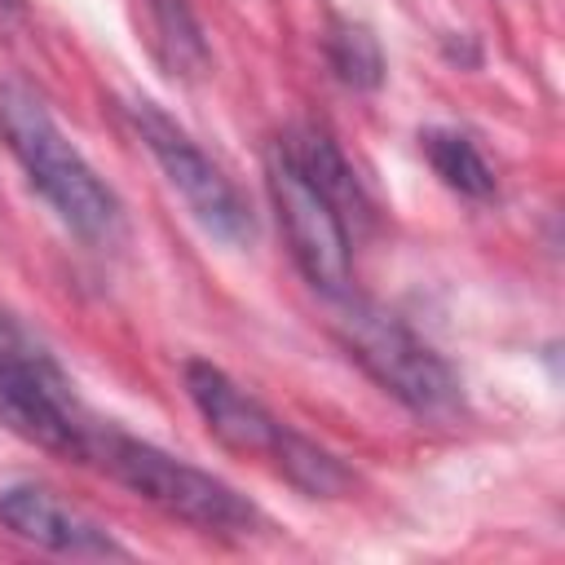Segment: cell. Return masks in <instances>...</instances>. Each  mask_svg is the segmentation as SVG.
Returning <instances> with one entry per match:
<instances>
[{"label":"cell","instance_id":"cell-1","mask_svg":"<svg viewBox=\"0 0 565 565\" xmlns=\"http://www.w3.org/2000/svg\"><path fill=\"white\" fill-rule=\"evenodd\" d=\"M0 132L26 181L75 238H84L88 247H115L124 238V207L115 190L66 141L49 106L26 84H0Z\"/></svg>","mask_w":565,"mask_h":565},{"label":"cell","instance_id":"cell-2","mask_svg":"<svg viewBox=\"0 0 565 565\" xmlns=\"http://www.w3.org/2000/svg\"><path fill=\"white\" fill-rule=\"evenodd\" d=\"M84 463H97L106 477H115L119 486L141 494L150 508H159L194 530L252 534V525H256V508L230 481L159 450L154 441H141V437L115 428L110 419H97Z\"/></svg>","mask_w":565,"mask_h":565},{"label":"cell","instance_id":"cell-3","mask_svg":"<svg viewBox=\"0 0 565 565\" xmlns=\"http://www.w3.org/2000/svg\"><path fill=\"white\" fill-rule=\"evenodd\" d=\"M0 424L40 450L79 459L88 455L97 415L79 402L57 358L0 309Z\"/></svg>","mask_w":565,"mask_h":565},{"label":"cell","instance_id":"cell-4","mask_svg":"<svg viewBox=\"0 0 565 565\" xmlns=\"http://www.w3.org/2000/svg\"><path fill=\"white\" fill-rule=\"evenodd\" d=\"M331 331H335L340 349L388 397H397L415 415H450L459 406L455 366L384 305H371V300H358L353 291H344V296H335Z\"/></svg>","mask_w":565,"mask_h":565},{"label":"cell","instance_id":"cell-5","mask_svg":"<svg viewBox=\"0 0 565 565\" xmlns=\"http://www.w3.org/2000/svg\"><path fill=\"white\" fill-rule=\"evenodd\" d=\"M265 185L269 203L278 212V230L291 247V260L300 274L327 296L353 291V243H349V221L340 207L313 185V177L274 141L265 154Z\"/></svg>","mask_w":565,"mask_h":565},{"label":"cell","instance_id":"cell-6","mask_svg":"<svg viewBox=\"0 0 565 565\" xmlns=\"http://www.w3.org/2000/svg\"><path fill=\"white\" fill-rule=\"evenodd\" d=\"M128 119L141 137V146L150 150V159L159 163V172L168 177V185L185 199L190 216L221 243H247L256 234V221H252V207L247 199L238 194V185L199 150V141L177 124L168 119L154 102H128Z\"/></svg>","mask_w":565,"mask_h":565},{"label":"cell","instance_id":"cell-7","mask_svg":"<svg viewBox=\"0 0 565 565\" xmlns=\"http://www.w3.org/2000/svg\"><path fill=\"white\" fill-rule=\"evenodd\" d=\"M0 525L62 556H128V547L102 521H93L88 512H79L75 503H66L62 494L35 481H18L0 490Z\"/></svg>","mask_w":565,"mask_h":565},{"label":"cell","instance_id":"cell-8","mask_svg":"<svg viewBox=\"0 0 565 565\" xmlns=\"http://www.w3.org/2000/svg\"><path fill=\"white\" fill-rule=\"evenodd\" d=\"M185 393L194 402V411L203 415L207 433L234 450V455H260V459H274L287 424L278 415H269L247 388H238L221 366L212 362H185Z\"/></svg>","mask_w":565,"mask_h":565},{"label":"cell","instance_id":"cell-9","mask_svg":"<svg viewBox=\"0 0 565 565\" xmlns=\"http://www.w3.org/2000/svg\"><path fill=\"white\" fill-rule=\"evenodd\" d=\"M146 13H150L154 57L163 62V71L177 79H203L212 71V49L194 9L185 0H146Z\"/></svg>","mask_w":565,"mask_h":565},{"label":"cell","instance_id":"cell-10","mask_svg":"<svg viewBox=\"0 0 565 565\" xmlns=\"http://www.w3.org/2000/svg\"><path fill=\"white\" fill-rule=\"evenodd\" d=\"M278 146L313 177V185L340 207V216H366V199H362V185L353 177V168L344 163V154L335 150V141L318 128H291L278 137Z\"/></svg>","mask_w":565,"mask_h":565},{"label":"cell","instance_id":"cell-11","mask_svg":"<svg viewBox=\"0 0 565 565\" xmlns=\"http://www.w3.org/2000/svg\"><path fill=\"white\" fill-rule=\"evenodd\" d=\"M419 150L428 154L433 172L459 190L463 199H490L494 194V168L486 163L481 146L468 137V132H455V128H428L419 132Z\"/></svg>","mask_w":565,"mask_h":565},{"label":"cell","instance_id":"cell-12","mask_svg":"<svg viewBox=\"0 0 565 565\" xmlns=\"http://www.w3.org/2000/svg\"><path fill=\"white\" fill-rule=\"evenodd\" d=\"M296 490H305L309 499H335V494H344L349 490V468L331 455V450H322L318 441H309L305 433H296V428H287L282 433V441H278V450H274V459H269Z\"/></svg>","mask_w":565,"mask_h":565},{"label":"cell","instance_id":"cell-13","mask_svg":"<svg viewBox=\"0 0 565 565\" xmlns=\"http://www.w3.org/2000/svg\"><path fill=\"white\" fill-rule=\"evenodd\" d=\"M322 49H327V62L340 84L362 88V93L384 84V53H380V40L371 35V26H362L353 18H331Z\"/></svg>","mask_w":565,"mask_h":565}]
</instances>
